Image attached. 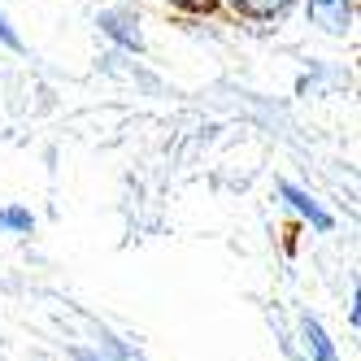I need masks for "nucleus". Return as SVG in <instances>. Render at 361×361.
I'll list each match as a JSON object with an SVG mask.
<instances>
[{
	"mask_svg": "<svg viewBox=\"0 0 361 361\" xmlns=\"http://www.w3.org/2000/svg\"><path fill=\"white\" fill-rule=\"evenodd\" d=\"M305 13L326 35H348L357 27V0H305Z\"/></svg>",
	"mask_w": 361,
	"mask_h": 361,
	"instance_id": "obj_1",
	"label": "nucleus"
},
{
	"mask_svg": "<svg viewBox=\"0 0 361 361\" xmlns=\"http://www.w3.org/2000/svg\"><path fill=\"white\" fill-rule=\"evenodd\" d=\"M279 196L288 200L292 209H296L309 226H314V231H331V226H335V218H331V214H326V209H322V204L309 196L305 188H296V183H279Z\"/></svg>",
	"mask_w": 361,
	"mask_h": 361,
	"instance_id": "obj_2",
	"label": "nucleus"
},
{
	"mask_svg": "<svg viewBox=\"0 0 361 361\" xmlns=\"http://www.w3.org/2000/svg\"><path fill=\"white\" fill-rule=\"evenodd\" d=\"M222 5L235 18H248V22H274V18L288 13L296 0H222Z\"/></svg>",
	"mask_w": 361,
	"mask_h": 361,
	"instance_id": "obj_3",
	"label": "nucleus"
},
{
	"mask_svg": "<svg viewBox=\"0 0 361 361\" xmlns=\"http://www.w3.org/2000/svg\"><path fill=\"white\" fill-rule=\"evenodd\" d=\"M100 31H105L109 39H118L122 48H131V53H140V48H144V39H140V31H135V22L131 18H126V13H100Z\"/></svg>",
	"mask_w": 361,
	"mask_h": 361,
	"instance_id": "obj_4",
	"label": "nucleus"
},
{
	"mask_svg": "<svg viewBox=\"0 0 361 361\" xmlns=\"http://www.w3.org/2000/svg\"><path fill=\"white\" fill-rule=\"evenodd\" d=\"M300 331H305V344H309V353H314L318 361H340V353H335V344L326 340V331H322V326H318L314 318H305V326H300Z\"/></svg>",
	"mask_w": 361,
	"mask_h": 361,
	"instance_id": "obj_5",
	"label": "nucleus"
},
{
	"mask_svg": "<svg viewBox=\"0 0 361 361\" xmlns=\"http://www.w3.org/2000/svg\"><path fill=\"white\" fill-rule=\"evenodd\" d=\"M31 226H35V218H31L27 209H18V204H13V209H0V231H13V235H27Z\"/></svg>",
	"mask_w": 361,
	"mask_h": 361,
	"instance_id": "obj_6",
	"label": "nucleus"
},
{
	"mask_svg": "<svg viewBox=\"0 0 361 361\" xmlns=\"http://www.w3.org/2000/svg\"><path fill=\"white\" fill-rule=\"evenodd\" d=\"M174 9H183V13H204V9H214L218 0H170Z\"/></svg>",
	"mask_w": 361,
	"mask_h": 361,
	"instance_id": "obj_7",
	"label": "nucleus"
},
{
	"mask_svg": "<svg viewBox=\"0 0 361 361\" xmlns=\"http://www.w3.org/2000/svg\"><path fill=\"white\" fill-rule=\"evenodd\" d=\"M0 44H9V48H22V39H18V31L9 27V18L0 13Z\"/></svg>",
	"mask_w": 361,
	"mask_h": 361,
	"instance_id": "obj_8",
	"label": "nucleus"
}]
</instances>
